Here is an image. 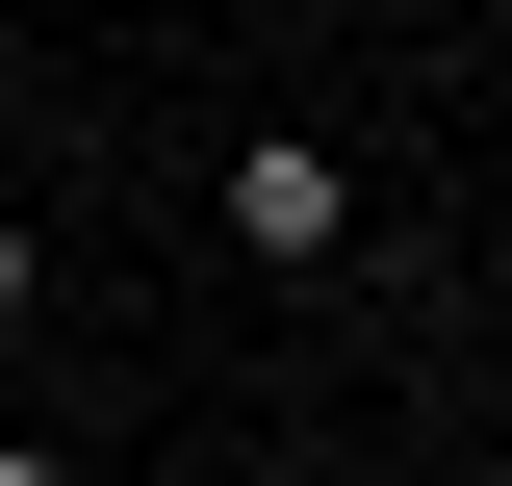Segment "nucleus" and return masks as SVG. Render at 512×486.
<instances>
[{
  "mask_svg": "<svg viewBox=\"0 0 512 486\" xmlns=\"http://www.w3.org/2000/svg\"><path fill=\"white\" fill-rule=\"evenodd\" d=\"M205 231H231L256 282H333V256H359V154H308V128H256L231 180H205Z\"/></svg>",
  "mask_w": 512,
  "mask_h": 486,
  "instance_id": "1",
  "label": "nucleus"
},
{
  "mask_svg": "<svg viewBox=\"0 0 512 486\" xmlns=\"http://www.w3.org/2000/svg\"><path fill=\"white\" fill-rule=\"evenodd\" d=\"M0 77H26V26H0Z\"/></svg>",
  "mask_w": 512,
  "mask_h": 486,
  "instance_id": "4",
  "label": "nucleus"
},
{
  "mask_svg": "<svg viewBox=\"0 0 512 486\" xmlns=\"http://www.w3.org/2000/svg\"><path fill=\"white\" fill-rule=\"evenodd\" d=\"M0 486H52V435H0Z\"/></svg>",
  "mask_w": 512,
  "mask_h": 486,
  "instance_id": "3",
  "label": "nucleus"
},
{
  "mask_svg": "<svg viewBox=\"0 0 512 486\" xmlns=\"http://www.w3.org/2000/svg\"><path fill=\"white\" fill-rule=\"evenodd\" d=\"M26 307H52V231H26V205H0V333H26Z\"/></svg>",
  "mask_w": 512,
  "mask_h": 486,
  "instance_id": "2",
  "label": "nucleus"
}]
</instances>
